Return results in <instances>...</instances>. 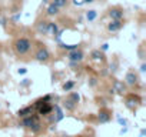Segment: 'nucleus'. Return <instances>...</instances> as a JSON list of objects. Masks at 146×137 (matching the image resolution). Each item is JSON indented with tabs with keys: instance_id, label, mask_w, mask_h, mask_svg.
<instances>
[{
	"instance_id": "obj_10",
	"label": "nucleus",
	"mask_w": 146,
	"mask_h": 137,
	"mask_svg": "<svg viewBox=\"0 0 146 137\" xmlns=\"http://www.w3.org/2000/svg\"><path fill=\"white\" fill-rule=\"evenodd\" d=\"M122 27H123V22H122V20H112V22L108 24V30H109L110 33L119 32Z\"/></svg>"
},
{
	"instance_id": "obj_22",
	"label": "nucleus",
	"mask_w": 146,
	"mask_h": 137,
	"mask_svg": "<svg viewBox=\"0 0 146 137\" xmlns=\"http://www.w3.org/2000/svg\"><path fill=\"white\" fill-rule=\"evenodd\" d=\"M75 84H76V83L73 82V80H69V82H66V83L63 84V90H64V92H70L73 87H75Z\"/></svg>"
},
{
	"instance_id": "obj_6",
	"label": "nucleus",
	"mask_w": 146,
	"mask_h": 137,
	"mask_svg": "<svg viewBox=\"0 0 146 137\" xmlns=\"http://www.w3.org/2000/svg\"><path fill=\"white\" fill-rule=\"evenodd\" d=\"M37 120H39V116L32 113L30 116H26V117H23V119H22L20 126H22V127H25V128H30V127H32V126H33V124H35Z\"/></svg>"
},
{
	"instance_id": "obj_27",
	"label": "nucleus",
	"mask_w": 146,
	"mask_h": 137,
	"mask_svg": "<svg viewBox=\"0 0 146 137\" xmlns=\"http://www.w3.org/2000/svg\"><path fill=\"white\" fill-rule=\"evenodd\" d=\"M108 49H109V44H108V43H105V44H102V47H100V50H102V51H106Z\"/></svg>"
},
{
	"instance_id": "obj_20",
	"label": "nucleus",
	"mask_w": 146,
	"mask_h": 137,
	"mask_svg": "<svg viewBox=\"0 0 146 137\" xmlns=\"http://www.w3.org/2000/svg\"><path fill=\"white\" fill-rule=\"evenodd\" d=\"M50 2H52L54 6H57L59 9H63V7H66V6L69 5V0H50Z\"/></svg>"
},
{
	"instance_id": "obj_26",
	"label": "nucleus",
	"mask_w": 146,
	"mask_h": 137,
	"mask_svg": "<svg viewBox=\"0 0 146 137\" xmlns=\"http://www.w3.org/2000/svg\"><path fill=\"white\" fill-rule=\"evenodd\" d=\"M20 16H22L20 13H16V14H15V16L12 17V20H13V22L16 23V22H19V19H20Z\"/></svg>"
},
{
	"instance_id": "obj_18",
	"label": "nucleus",
	"mask_w": 146,
	"mask_h": 137,
	"mask_svg": "<svg viewBox=\"0 0 146 137\" xmlns=\"http://www.w3.org/2000/svg\"><path fill=\"white\" fill-rule=\"evenodd\" d=\"M47 101H50V94H46L44 97H42V99L36 100V101H35V104H33V109H39L42 104H44V103H47Z\"/></svg>"
},
{
	"instance_id": "obj_32",
	"label": "nucleus",
	"mask_w": 146,
	"mask_h": 137,
	"mask_svg": "<svg viewBox=\"0 0 146 137\" xmlns=\"http://www.w3.org/2000/svg\"><path fill=\"white\" fill-rule=\"evenodd\" d=\"M119 123H120V124H123V126H126V124H127V121H126L125 119H120V117H119Z\"/></svg>"
},
{
	"instance_id": "obj_29",
	"label": "nucleus",
	"mask_w": 146,
	"mask_h": 137,
	"mask_svg": "<svg viewBox=\"0 0 146 137\" xmlns=\"http://www.w3.org/2000/svg\"><path fill=\"white\" fill-rule=\"evenodd\" d=\"M96 83H98V80H96L95 77H92V79H90V86L93 87V86H96Z\"/></svg>"
},
{
	"instance_id": "obj_8",
	"label": "nucleus",
	"mask_w": 146,
	"mask_h": 137,
	"mask_svg": "<svg viewBox=\"0 0 146 137\" xmlns=\"http://www.w3.org/2000/svg\"><path fill=\"white\" fill-rule=\"evenodd\" d=\"M90 59L95 63H103L105 61V51H102L100 49H95L90 53Z\"/></svg>"
},
{
	"instance_id": "obj_33",
	"label": "nucleus",
	"mask_w": 146,
	"mask_h": 137,
	"mask_svg": "<svg viewBox=\"0 0 146 137\" xmlns=\"http://www.w3.org/2000/svg\"><path fill=\"white\" fill-rule=\"evenodd\" d=\"M95 0H83V5H89V3H93Z\"/></svg>"
},
{
	"instance_id": "obj_2",
	"label": "nucleus",
	"mask_w": 146,
	"mask_h": 137,
	"mask_svg": "<svg viewBox=\"0 0 146 137\" xmlns=\"http://www.w3.org/2000/svg\"><path fill=\"white\" fill-rule=\"evenodd\" d=\"M67 60L73 61V63H82L85 60V51L79 47L75 50H70V51H67Z\"/></svg>"
},
{
	"instance_id": "obj_5",
	"label": "nucleus",
	"mask_w": 146,
	"mask_h": 137,
	"mask_svg": "<svg viewBox=\"0 0 146 137\" xmlns=\"http://www.w3.org/2000/svg\"><path fill=\"white\" fill-rule=\"evenodd\" d=\"M140 97L137 96V94H129L127 97H126V107L127 109H130V110H135V107L136 106H139L140 104Z\"/></svg>"
},
{
	"instance_id": "obj_14",
	"label": "nucleus",
	"mask_w": 146,
	"mask_h": 137,
	"mask_svg": "<svg viewBox=\"0 0 146 137\" xmlns=\"http://www.w3.org/2000/svg\"><path fill=\"white\" fill-rule=\"evenodd\" d=\"M47 24H49L47 20H40V22L36 24V32H37L39 34H46V33H47Z\"/></svg>"
},
{
	"instance_id": "obj_19",
	"label": "nucleus",
	"mask_w": 146,
	"mask_h": 137,
	"mask_svg": "<svg viewBox=\"0 0 146 137\" xmlns=\"http://www.w3.org/2000/svg\"><path fill=\"white\" fill-rule=\"evenodd\" d=\"M59 47H60V49H63V50H67V51H70V50H75V49H78L79 46H78V44H66V43H62V41H59Z\"/></svg>"
},
{
	"instance_id": "obj_9",
	"label": "nucleus",
	"mask_w": 146,
	"mask_h": 137,
	"mask_svg": "<svg viewBox=\"0 0 146 137\" xmlns=\"http://www.w3.org/2000/svg\"><path fill=\"white\" fill-rule=\"evenodd\" d=\"M110 119H112V114H110L106 109H102V110L99 111V114H98V120H99L102 124L109 123V121H110Z\"/></svg>"
},
{
	"instance_id": "obj_21",
	"label": "nucleus",
	"mask_w": 146,
	"mask_h": 137,
	"mask_svg": "<svg viewBox=\"0 0 146 137\" xmlns=\"http://www.w3.org/2000/svg\"><path fill=\"white\" fill-rule=\"evenodd\" d=\"M96 17H98L96 10H88V12H86V20H88V22H95Z\"/></svg>"
},
{
	"instance_id": "obj_36",
	"label": "nucleus",
	"mask_w": 146,
	"mask_h": 137,
	"mask_svg": "<svg viewBox=\"0 0 146 137\" xmlns=\"http://www.w3.org/2000/svg\"><path fill=\"white\" fill-rule=\"evenodd\" d=\"M63 137H70V136H63Z\"/></svg>"
},
{
	"instance_id": "obj_23",
	"label": "nucleus",
	"mask_w": 146,
	"mask_h": 137,
	"mask_svg": "<svg viewBox=\"0 0 146 137\" xmlns=\"http://www.w3.org/2000/svg\"><path fill=\"white\" fill-rule=\"evenodd\" d=\"M30 130H32V133H39V131L42 130V123H40V120H37V121L30 127Z\"/></svg>"
},
{
	"instance_id": "obj_7",
	"label": "nucleus",
	"mask_w": 146,
	"mask_h": 137,
	"mask_svg": "<svg viewBox=\"0 0 146 137\" xmlns=\"http://www.w3.org/2000/svg\"><path fill=\"white\" fill-rule=\"evenodd\" d=\"M137 82H139V77H137V74H136L135 72L130 70V72L126 73V76H125V84H126V86L133 87V86L137 84Z\"/></svg>"
},
{
	"instance_id": "obj_34",
	"label": "nucleus",
	"mask_w": 146,
	"mask_h": 137,
	"mask_svg": "<svg viewBox=\"0 0 146 137\" xmlns=\"http://www.w3.org/2000/svg\"><path fill=\"white\" fill-rule=\"evenodd\" d=\"M145 70H146V64L143 63V64L140 66V72H145Z\"/></svg>"
},
{
	"instance_id": "obj_11",
	"label": "nucleus",
	"mask_w": 146,
	"mask_h": 137,
	"mask_svg": "<svg viewBox=\"0 0 146 137\" xmlns=\"http://www.w3.org/2000/svg\"><path fill=\"white\" fill-rule=\"evenodd\" d=\"M115 93H119V94H125L126 93V84L120 80H113V87Z\"/></svg>"
},
{
	"instance_id": "obj_35",
	"label": "nucleus",
	"mask_w": 146,
	"mask_h": 137,
	"mask_svg": "<svg viewBox=\"0 0 146 137\" xmlns=\"http://www.w3.org/2000/svg\"><path fill=\"white\" fill-rule=\"evenodd\" d=\"M42 2H43V5H47V3L50 2V0H42Z\"/></svg>"
},
{
	"instance_id": "obj_28",
	"label": "nucleus",
	"mask_w": 146,
	"mask_h": 137,
	"mask_svg": "<svg viewBox=\"0 0 146 137\" xmlns=\"http://www.w3.org/2000/svg\"><path fill=\"white\" fill-rule=\"evenodd\" d=\"M6 22H7V19H6V17H2V19H0V24H2L3 27L6 26Z\"/></svg>"
},
{
	"instance_id": "obj_13",
	"label": "nucleus",
	"mask_w": 146,
	"mask_h": 137,
	"mask_svg": "<svg viewBox=\"0 0 146 137\" xmlns=\"http://www.w3.org/2000/svg\"><path fill=\"white\" fill-rule=\"evenodd\" d=\"M60 13V9L57 7V6H54L52 2H49V5H47V7H46V14L49 16V17H54V16H57Z\"/></svg>"
},
{
	"instance_id": "obj_1",
	"label": "nucleus",
	"mask_w": 146,
	"mask_h": 137,
	"mask_svg": "<svg viewBox=\"0 0 146 137\" xmlns=\"http://www.w3.org/2000/svg\"><path fill=\"white\" fill-rule=\"evenodd\" d=\"M13 46H15V51H16L19 56H26V54L32 50L33 43H32V40L27 39V37H19V39H16V41H15Z\"/></svg>"
},
{
	"instance_id": "obj_12",
	"label": "nucleus",
	"mask_w": 146,
	"mask_h": 137,
	"mask_svg": "<svg viewBox=\"0 0 146 137\" xmlns=\"http://www.w3.org/2000/svg\"><path fill=\"white\" fill-rule=\"evenodd\" d=\"M39 114L40 116H43V117H46V116H49V114H52V110H53V106L47 101V103H44V104H42L39 109Z\"/></svg>"
},
{
	"instance_id": "obj_17",
	"label": "nucleus",
	"mask_w": 146,
	"mask_h": 137,
	"mask_svg": "<svg viewBox=\"0 0 146 137\" xmlns=\"http://www.w3.org/2000/svg\"><path fill=\"white\" fill-rule=\"evenodd\" d=\"M33 110H35V109H33V106H27V107H23V109H20V110L17 111V116L23 119V117H26V116H30V114L33 113Z\"/></svg>"
},
{
	"instance_id": "obj_15",
	"label": "nucleus",
	"mask_w": 146,
	"mask_h": 137,
	"mask_svg": "<svg viewBox=\"0 0 146 137\" xmlns=\"http://www.w3.org/2000/svg\"><path fill=\"white\" fill-rule=\"evenodd\" d=\"M76 106H78V103H75L70 97H66V100L63 101V107H64L67 111H73V110L76 109Z\"/></svg>"
},
{
	"instance_id": "obj_4",
	"label": "nucleus",
	"mask_w": 146,
	"mask_h": 137,
	"mask_svg": "<svg viewBox=\"0 0 146 137\" xmlns=\"http://www.w3.org/2000/svg\"><path fill=\"white\" fill-rule=\"evenodd\" d=\"M108 16L112 19V20H122L123 16H125V10L122 7H110L108 10Z\"/></svg>"
},
{
	"instance_id": "obj_30",
	"label": "nucleus",
	"mask_w": 146,
	"mask_h": 137,
	"mask_svg": "<svg viewBox=\"0 0 146 137\" xmlns=\"http://www.w3.org/2000/svg\"><path fill=\"white\" fill-rule=\"evenodd\" d=\"M116 64H117L116 61H115L113 64H110V72H116Z\"/></svg>"
},
{
	"instance_id": "obj_24",
	"label": "nucleus",
	"mask_w": 146,
	"mask_h": 137,
	"mask_svg": "<svg viewBox=\"0 0 146 137\" xmlns=\"http://www.w3.org/2000/svg\"><path fill=\"white\" fill-rule=\"evenodd\" d=\"M69 97H70L73 101H75V103H79V101H80V94L76 93V92H72V93L69 94Z\"/></svg>"
},
{
	"instance_id": "obj_3",
	"label": "nucleus",
	"mask_w": 146,
	"mask_h": 137,
	"mask_svg": "<svg viewBox=\"0 0 146 137\" xmlns=\"http://www.w3.org/2000/svg\"><path fill=\"white\" fill-rule=\"evenodd\" d=\"M35 59L37 60V61H40V63H46V61H49L50 60V51L47 50V47H39L37 50H36V53H35Z\"/></svg>"
},
{
	"instance_id": "obj_16",
	"label": "nucleus",
	"mask_w": 146,
	"mask_h": 137,
	"mask_svg": "<svg viewBox=\"0 0 146 137\" xmlns=\"http://www.w3.org/2000/svg\"><path fill=\"white\" fill-rule=\"evenodd\" d=\"M57 32H59V26H57V23H54V22H49V24H47V33H46V34L56 36Z\"/></svg>"
},
{
	"instance_id": "obj_31",
	"label": "nucleus",
	"mask_w": 146,
	"mask_h": 137,
	"mask_svg": "<svg viewBox=\"0 0 146 137\" xmlns=\"http://www.w3.org/2000/svg\"><path fill=\"white\" fill-rule=\"evenodd\" d=\"M26 73H27L26 68H19V74H26Z\"/></svg>"
},
{
	"instance_id": "obj_25",
	"label": "nucleus",
	"mask_w": 146,
	"mask_h": 137,
	"mask_svg": "<svg viewBox=\"0 0 146 137\" xmlns=\"http://www.w3.org/2000/svg\"><path fill=\"white\" fill-rule=\"evenodd\" d=\"M72 3L75 6H83V0H72Z\"/></svg>"
}]
</instances>
